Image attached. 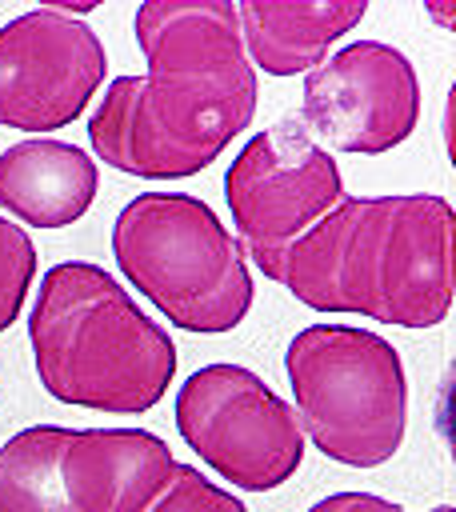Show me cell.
Returning <instances> with one entry per match:
<instances>
[{"label":"cell","instance_id":"4fadbf2b","mask_svg":"<svg viewBox=\"0 0 456 512\" xmlns=\"http://www.w3.org/2000/svg\"><path fill=\"white\" fill-rule=\"evenodd\" d=\"M60 436V424H32L0 444V512H64L56 488Z\"/></svg>","mask_w":456,"mask_h":512},{"label":"cell","instance_id":"7a4b0ae2","mask_svg":"<svg viewBox=\"0 0 456 512\" xmlns=\"http://www.w3.org/2000/svg\"><path fill=\"white\" fill-rule=\"evenodd\" d=\"M452 228L436 192L344 196L260 272L312 312L432 328L452 308Z\"/></svg>","mask_w":456,"mask_h":512},{"label":"cell","instance_id":"9c48e42d","mask_svg":"<svg viewBox=\"0 0 456 512\" xmlns=\"http://www.w3.org/2000/svg\"><path fill=\"white\" fill-rule=\"evenodd\" d=\"M300 124L328 152L380 156L420 124V80L412 60L384 40H352L304 76Z\"/></svg>","mask_w":456,"mask_h":512},{"label":"cell","instance_id":"277c9868","mask_svg":"<svg viewBox=\"0 0 456 512\" xmlns=\"http://www.w3.org/2000/svg\"><path fill=\"white\" fill-rule=\"evenodd\" d=\"M108 244L128 284L184 332H232L252 308V272L236 236L192 192L132 196Z\"/></svg>","mask_w":456,"mask_h":512},{"label":"cell","instance_id":"8fae6325","mask_svg":"<svg viewBox=\"0 0 456 512\" xmlns=\"http://www.w3.org/2000/svg\"><path fill=\"white\" fill-rule=\"evenodd\" d=\"M100 188L96 160L64 140L32 136L0 152V208L32 228L76 224Z\"/></svg>","mask_w":456,"mask_h":512},{"label":"cell","instance_id":"3957f363","mask_svg":"<svg viewBox=\"0 0 456 512\" xmlns=\"http://www.w3.org/2000/svg\"><path fill=\"white\" fill-rule=\"evenodd\" d=\"M28 344L40 388L72 408L136 416L156 408L176 376L172 336L88 260H64L40 276Z\"/></svg>","mask_w":456,"mask_h":512},{"label":"cell","instance_id":"ba28073f","mask_svg":"<svg viewBox=\"0 0 456 512\" xmlns=\"http://www.w3.org/2000/svg\"><path fill=\"white\" fill-rule=\"evenodd\" d=\"M88 8L44 4L0 28V124L20 132H56L72 124L100 92L108 56L80 20Z\"/></svg>","mask_w":456,"mask_h":512},{"label":"cell","instance_id":"2e32d148","mask_svg":"<svg viewBox=\"0 0 456 512\" xmlns=\"http://www.w3.org/2000/svg\"><path fill=\"white\" fill-rule=\"evenodd\" d=\"M308 512H408L376 492H332V496H320ZM428 512H452V504H436Z\"/></svg>","mask_w":456,"mask_h":512},{"label":"cell","instance_id":"8992f818","mask_svg":"<svg viewBox=\"0 0 456 512\" xmlns=\"http://www.w3.org/2000/svg\"><path fill=\"white\" fill-rule=\"evenodd\" d=\"M180 440L232 488L272 492L296 476L304 432L280 400L244 364H204L176 388Z\"/></svg>","mask_w":456,"mask_h":512},{"label":"cell","instance_id":"6da1fadb","mask_svg":"<svg viewBox=\"0 0 456 512\" xmlns=\"http://www.w3.org/2000/svg\"><path fill=\"white\" fill-rule=\"evenodd\" d=\"M144 76H116L88 116L96 160L140 180L204 172L256 116V72L228 0H144Z\"/></svg>","mask_w":456,"mask_h":512},{"label":"cell","instance_id":"52a82bcc","mask_svg":"<svg viewBox=\"0 0 456 512\" xmlns=\"http://www.w3.org/2000/svg\"><path fill=\"white\" fill-rule=\"evenodd\" d=\"M224 200L244 260L252 256L260 268L344 200V180L300 116H284L236 152L224 172Z\"/></svg>","mask_w":456,"mask_h":512},{"label":"cell","instance_id":"9a60e30c","mask_svg":"<svg viewBox=\"0 0 456 512\" xmlns=\"http://www.w3.org/2000/svg\"><path fill=\"white\" fill-rule=\"evenodd\" d=\"M144 512H248V508L228 488L212 484L196 464L176 460L168 484L160 488V496Z\"/></svg>","mask_w":456,"mask_h":512},{"label":"cell","instance_id":"5b68a950","mask_svg":"<svg viewBox=\"0 0 456 512\" xmlns=\"http://www.w3.org/2000/svg\"><path fill=\"white\" fill-rule=\"evenodd\" d=\"M284 376L304 440L336 464L380 468L408 432L400 352L356 324H308L284 348Z\"/></svg>","mask_w":456,"mask_h":512},{"label":"cell","instance_id":"7c38bea8","mask_svg":"<svg viewBox=\"0 0 456 512\" xmlns=\"http://www.w3.org/2000/svg\"><path fill=\"white\" fill-rule=\"evenodd\" d=\"M232 8L252 72L268 76H308L368 16L364 0H244Z\"/></svg>","mask_w":456,"mask_h":512},{"label":"cell","instance_id":"5bb4252c","mask_svg":"<svg viewBox=\"0 0 456 512\" xmlns=\"http://www.w3.org/2000/svg\"><path fill=\"white\" fill-rule=\"evenodd\" d=\"M36 276V244L32 236L0 216V332L20 316L24 296Z\"/></svg>","mask_w":456,"mask_h":512},{"label":"cell","instance_id":"30bf717a","mask_svg":"<svg viewBox=\"0 0 456 512\" xmlns=\"http://www.w3.org/2000/svg\"><path fill=\"white\" fill-rule=\"evenodd\" d=\"M176 468L148 428H64L56 488L64 512H144Z\"/></svg>","mask_w":456,"mask_h":512}]
</instances>
